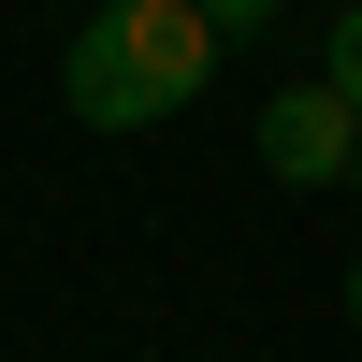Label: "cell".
Masks as SVG:
<instances>
[{
    "instance_id": "3957f363",
    "label": "cell",
    "mask_w": 362,
    "mask_h": 362,
    "mask_svg": "<svg viewBox=\"0 0 362 362\" xmlns=\"http://www.w3.org/2000/svg\"><path fill=\"white\" fill-rule=\"evenodd\" d=\"M319 73H334V87H348V116H362V0L334 15V44H319Z\"/></svg>"
},
{
    "instance_id": "5b68a950",
    "label": "cell",
    "mask_w": 362,
    "mask_h": 362,
    "mask_svg": "<svg viewBox=\"0 0 362 362\" xmlns=\"http://www.w3.org/2000/svg\"><path fill=\"white\" fill-rule=\"evenodd\" d=\"M348 334H362V261H348Z\"/></svg>"
},
{
    "instance_id": "6da1fadb",
    "label": "cell",
    "mask_w": 362,
    "mask_h": 362,
    "mask_svg": "<svg viewBox=\"0 0 362 362\" xmlns=\"http://www.w3.org/2000/svg\"><path fill=\"white\" fill-rule=\"evenodd\" d=\"M218 87V15L203 0H102L58 44V102L73 131H174V116Z\"/></svg>"
},
{
    "instance_id": "8992f818",
    "label": "cell",
    "mask_w": 362,
    "mask_h": 362,
    "mask_svg": "<svg viewBox=\"0 0 362 362\" xmlns=\"http://www.w3.org/2000/svg\"><path fill=\"white\" fill-rule=\"evenodd\" d=\"M73 15H102V0H73Z\"/></svg>"
},
{
    "instance_id": "52a82bcc",
    "label": "cell",
    "mask_w": 362,
    "mask_h": 362,
    "mask_svg": "<svg viewBox=\"0 0 362 362\" xmlns=\"http://www.w3.org/2000/svg\"><path fill=\"white\" fill-rule=\"evenodd\" d=\"M348 189H362V160H348Z\"/></svg>"
},
{
    "instance_id": "7a4b0ae2",
    "label": "cell",
    "mask_w": 362,
    "mask_h": 362,
    "mask_svg": "<svg viewBox=\"0 0 362 362\" xmlns=\"http://www.w3.org/2000/svg\"><path fill=\"white\" fill-rule=\"evenodd\" d=\"M348 160H362V116H348L334 73H305V87L261 102V174L276 189H348Z\"/></svg>"
},
{
    "instance_id": "277c9868",
    "label": "cell",
    "mask_w": 362,
    "mask_h": 362,
    "mask_svg": "<svg viewBox=\"0 0 362 362\" xmlns=\"http://www.w3.org/2000/svg\"><path fill=\"white\" fill-rule=\"evenodd\" d=\"M203 15H218V44H232V29H276L290 0H203Z\"/></svg>"
}]
</instances>
